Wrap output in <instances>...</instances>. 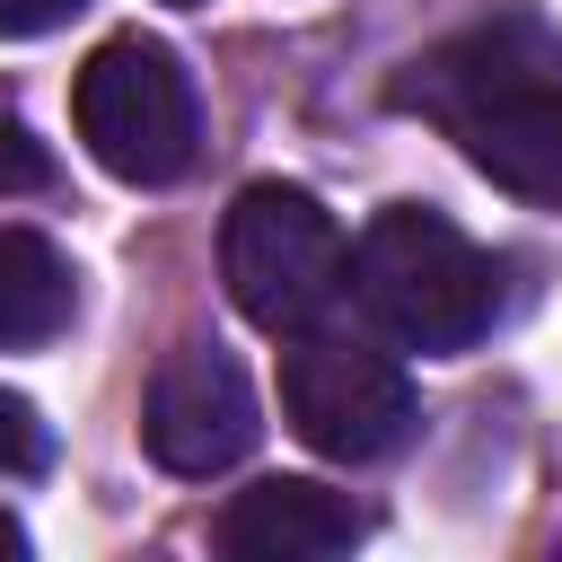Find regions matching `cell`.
Listing matches in <instances>:
<instances>
[{"label":"cell","mask_w":562,"mask_h":562,"mask_svg":"<svg viewBox=\"0 0 562 562\" xmlns=\"http://www.w3.org/2000/svg\"><path fill=\"white\" fill-rule=\"evenodd\" d=\"M386 97L448 132L465 167H483L501 193L562 211V35L544 18L501 9L483 26H457L413 53Z\"/></svg>","instance_id":"1"},{"label":"cell","mask_w":562,"mask_h":562,"mask_svg":"<svg viewBox=\"0 0 562 562\" xmlns=\"http://www.w3.org/2000/svg\"><path fill=\"white\" fill-rule=\"evenodd\" d=\"M351 290L369 307V325L404 351H465L492 334V307H501V281L483 263V246L422 211V202H395L360 228L351 246Z\"/></svg>","instance_id":"2"},{"label":"cell","mask_w":562,"mask_h":562,"mask_svg":"<svg viewBox=\"0 0 562 562\" xmlns=\"http://www.w3.org/2000/svg\"><path fill=\"white\" fill-rule=\"evenodd\" d=\"M220 272L246 325L263 334H307L342 290H351V246L334 211L307 184H246L220 220Z\"/></svg>","instance_id":"3"},{"label":"cell","mask_w":562,"mask_h":562,"mask_svg":"<svg viewBox=\"0 0 562 562\" xmlns=\"http://www.w3.org/2000/svg\"><path fill=\"white\" fill-rule=\"evenodd\" d=\"M70 114H79L88 158L123 184H176L202 140L193 70L158 35H105L70 79Z\"/></svg>","instance_id":"4"},{"label":"cell","mask_w":562,"mask_h":562,"mask_svg":"<svg viewBox=\"0 0 562 562\" xmlns=\"http://www.w3.org/2000/svg\"><path fill=\"white\" fill-rule=\"evenodd\" d=\"M281 413L290 430L334 457V465H369L386 448H404L413 430V378L395 351L351 342V334H299L281 351Z\"/></svg>","instance_id":"5"},{"label":"cell","mask_w":562,"mask_h":562,"mask_svg":"<svg viewBox=\"0 0 562 562\" xmlns=\"http://www.w3.org/2000/svg\"><path fill=\"white\" fill-rule=\"evenodd\" d=\"M255 386L220 342H176L149 369V404H140V439L167 474H228L255 448Z\"/></svg>","instance_id":"6"},{"label":"cell","mask_w":562,"mask_h":562,"mask_svg":"<svg viewBox=\"0 0 562 562\" xmlns=\"http://www.w3.org/2000/svg\"><path fill=\"white\" fill-rule=\"evenodd\" d=\"M351 544H360V509L316 474H263L220 509V553L237 562H334Z\"/></svg>","instance_id":"7"},{"label":"cell","mask_w":562,"mask_h":562,"mask_svg":"<svg viewBox=\"0 0 562 562\" xmlns=\"http://www.w3.org/2000/svg\"><path fill=\"white\" fill-rule=\"evenodd\" d=\"M70 316H79L70 255L53 237H35V228H0V351L53 342Z\"/></svg>","instance_id":"8"},{"label":"cell","mask_w":562,"mask_h":562,"mask_svg":"<svg viewBox=\"0 0 562 562\" xmlns=\"http://www.w3.org/2000/svg\"><path fill=\"white\" fill-rule=\"evenodd\" d=\"M44 457H53V439H44V422H35V404L0 386V474H35Z\"/></svg>","instance_id":"9"},{"label":"cell","mask_w":562,"mask_h":562,"mask_svg":"<svg viewBox=\"0 0 562 562\" xmlns=\"http://www.w3.org/2000/svg\"><path fill=\"white\" fill-rule=\"evenodd\" d=\"M44 176H53V158H44V149H35V132H26V123H9V114H0V193H35V184H44Z\"/></svg>","instance_id":"10"},{"label":"cell","mask_w":562,"mask_h":562,"mask_svg":"<svg viewBox=\"0 0 562 562\" xmlns=\"http://www.w3.org/2000/svg\"><path fill=\"white\" fill-rule=\"evenodd\" d=\"M88 0H0V44H26V35H53L70 26Z\"/></svg>","instance_id":"11"},{"label":"cell","mask_w":562,"mask_h":562,"mask_svg":"<svg viewBox=\"0 0 562 562\" xmlns=\"http://www.w3.org/2000/svg\"><path fill=\"white\" fill-rule=\"evenodd\" d=\"M0 553H9V562H18V553H26V527H18V518H9V509H0Z\"/></svg>","instance_id":"12"},{"label":"cell","mask_w":562,"mask_h":562,"mask_svg":"<svg viewBox=\"0 0 562 562\" xmlns=\"http://www.w3.org/2000/svg\"><path fill=\"white\" fill-rule=\"evenodd\" d=\"M176 9H193V0H176Z\"/></svg>","instance_id":"13"}]
</instances>
